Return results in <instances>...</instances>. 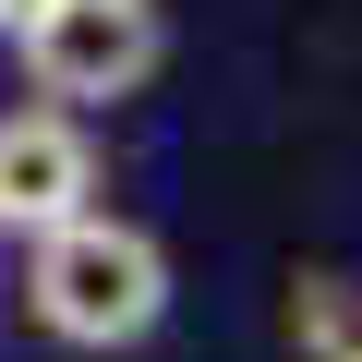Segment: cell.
<instances>
[{
    "instance_id": "obj_2",
    "label": "cell",
    "mask_w": 362,
    "mask_h": 362,
    "mask_svg": "<svg viewBox=\"0 0 362 362\" xmlns=\"http://www.w3.org/2000/svg\"><path fill=\"white\" fill-rule=\"evenodd\" d=\"M13 49H25V73H37V109H73V121H85V109H121V97L157 85L169 13H157V0H49Z\"/></svg>"
},
{
    "instance_id": "obj_3",
    "label": "cell",
    "mask_w": 362,
    "mask_h": 362,
    "mask_svg": "<svg viewBox=\"0 0 362 362\" xmlns=\"http://www.w3.org/2000/svg\"><path fill=\"white\" fill-rule=\"evenodd\" d=\"M97 206V133L73 109H0V242H49Z\"/></svg>"
},
{
    "instance_id": "obj_1",
    "label": "cell",
    "mask_w": 362,
    "mask_h": 362,
    "mask_svg": "<svg viewBox=\"0 0 362 362\" xmlns=\"http://www.w3.org/2000/svg\"><path fill=\"white\" fill-rule=\"evenodd\" d=\"M25 314H37L61 350H133V338H157V314H169V254H157V230L85 206L73 230L25 242Z\"/></svg>"
},
{
    "instance_id": "obj_4",
    "label": "cell",
    "mask_w": 362,
    "mask_h": 362,
    "mask_svg": "<svg viewBox=\"0 0 362 362\" xmlns=\"http://www.w3.org/2000/svg\"><path fill=\"white\" fill-rule=\"evenodd\" d=\"M37 13H49V0H0V37H25V25H37Z\"/></svg>"
},
{
    "instance_id": "obj_5",
    "label": "cell",
    "mask_w": 362,
    "mask_h": 362,
    "mask_svg": "<svg viewBox=\"0 0 362 362\" xmlns=\"http://www.w3.org/2000/svg\"><path fill=\"white\" fill-rule=\"evenodd\" d=\"M326 362H362V350H326Z\"/></svg>"
}]
</instances>
